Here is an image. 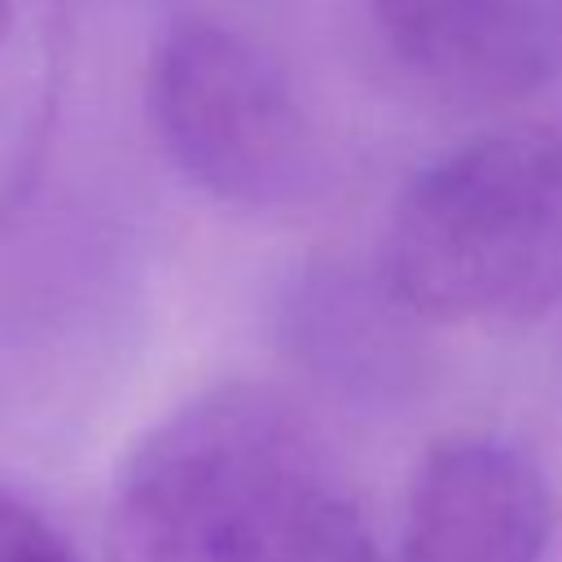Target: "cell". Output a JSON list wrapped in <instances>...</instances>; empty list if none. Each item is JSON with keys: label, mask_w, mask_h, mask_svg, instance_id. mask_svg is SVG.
<instances>
[{"label": "cell", "mask_w": 562, "mask_h": 562, "mask_svg": "<svg viewBox=\"0 0 562 562\" xmlns=\"http://www.w3.org/2000/svg\"><path fill=\"white\" fill-rule=\"evenodd\" d=\"M391 57L426 88L496 105L562 70V0H369Z\"/></svg>", "instance_id": "obj_5"}, {"label": "cell", "mask_w": 562, "mask_h": 562, "mask_svg": "<svg viewBox=\"0 0 562 562\" xmlns=\"http://www.w3.org/2000/svg\"><path fill=\"white\" fill-rule=\"evenodd\" d=\"M149 123L171 167L215 202L277 211L325 180V149L285 66L220 18H176L149 57Z\"/></svg>", "instance_id": "obj_3"}, {"label": "cell", "mask_w": 562, "mask_h": 562, "mask_svg": "<svg viewBox=\"0 0 562 562\" xmlns=\"http://www.w3.org/2000/svg\"><path fill=\"white\" fill-rule=\"evenodd\" d=\"M549 531V483L518 443L448 435L408 483L400 562H544Z\"/></svg>", "instance_id": "obj_4"}, {"label": "cell", "mask_w": 562, "mask_h": 562, "mask_svg": "<svg viewBox=\"0 0 562 562\" xmlns=\"http://www.w3.org/2000/svg\"><path fill=\"white\" fill-rule=\"evenodd\" d=\"M413 312L351 268H303L281 303L294 360L356 404H404L422 386V338Z\"/></svg>", "instance_id": "obj_6"}, {"label": "cell", "mask_w": 562, "mask_h": 562, "mask_svg": "<svg viewBox=\"0 0 562 562\" xmlns=\"http://www.w3.org/2000/svg\"><path fill=\"white\" fill-rule=\"evenodd\" d=\"M378 281L417 321L522 325L562 303V136L514 127L430 158L400 189Z\"/></svg>", "instance_id": "obj_2"}, {"label": "cell", "mask_w": 562, "mask_h": 562, "mask_svg": "<svg viewBox=\"0 0 562 562\" xmlns=\"http://www.w3.org/2000/svg\"><path fill=\"white\" fill-rule=\"evenodd\" d=\"M4 26H9V0H0V40H4Z\"/></svg>", "instance_id": "obj_8"}, {"label": "cell", "mask_w": 562, "mask_h": 562, "mask_svg": "<svg viewBox=\"0 0 562 562\" xmlns=\"http://www.w3.org/2000/svg\"><path fill=\"white\" fill-rule=\"evenodd\" d=\"M105 562H391L351 470L281 391L220 382L123 461Z\"/></svg>", "instance_id": "obj_1"}, {"label": "cell", "mask_w": 562, "mask_h": 562, "mask_svg": "<svg viewBox=\"0 0 562 562\" xmlns=\"http://www.w3.org/2000/svg\"><path fill=\"white\" fill-rule=\"evenodd\" d=\"M0 562H79L66 536L13 492H0Z\"/></svg>", "instance_id": "obj_7"}]
</instances>
